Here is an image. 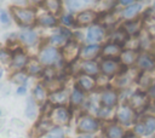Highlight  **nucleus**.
I'll list each match as a JSON object with an SVG mask.
<instances>
[{
	"mask_svg": "<svg viewBox=\"0 0 155 138\" xmlns=\"http://www.w3.org/2000/svg\"><path fill=\"white\" fill-rule=\"evenodd\" d=\"M11 12H12V16L15 17V19L17 21V23L23 25V27L33 25L35 23V21H36L35 11L31 10V8L12 6L11 7Z\"/></svg>",
	"mask_w": 155,
	"mask_h": 138,
	"instance_id": "nucleus-1",
	"label": "nucleus"
},
{
	"mask_svg": "<svg viewBox=\"0 0 155 138\" xmlns=\"http://www.w3.org/2000/svg\"><path fill=\"white\" fill-rule=\"evenodd\" d=\"M48 117L54 125L65 126V125H68V122L70 120V113L65 107L58 105V107L52 108V110L48 114Z\"/></svg>",
	"mask_w": 155,
	"mask_h": 138,
	"instance_id": "nucleus-2",
	"label": "nucleus"
},
{
	"mask_svg": "<svg viewBox=\"0 0 155 138\" xmlns=\"http://www.w3.org/2000/svg\"><path fill=\"white\" fill-rule=\"evenodd\" d=\"M149 105V98L144 92H136L130 97V107L134 111H143Z\"/></svg>",
	"mask_w": 155,
	"mask_h": 138,
	"instance_id": "nucleus-3",
	"label": "nucleus"
},
{
	"mask_svg": "<svg viewBox=\"0 0 155 138\" xmlns=\"http://www.w3.org/2000/svg\"><path fill=\"white\" fill-rule=\"evenodd\" d=\"M98 121L88 115H82L78 122V131L82 133H91L98 130Z\"/></svg>",
	"mask_w": 155,
	"mask_h": 138,
	"instance_id": "nucleus-4",
	"label": "nucleus"
},
{
	"mask_svg": "<svg viewBox=\"0 0 155 138\" xmlns=\"http://www.w3.org/2000/svg\"><path fill=\"white\" fill-rule=\"evenodd\" d=\"M81 50H80V45L76 42V41H68L63 50H62V54H63V58L68 62V63H71L74 62L79 54H80Z\"/></svg>",
	"mask_w": 155,
	"mask_h": 138,
	"instance_id": "nucleus-5",
	"label": "nucleus"
},
{
	"mask_svg": "<svg viewBox=\"0 0 155 138\" xmlns=\"http://www.w3.org/2000/svg\"><path fill=\"white\" fill-rule=\"evenodd\" d=\"M122 63H120L119 61H116L115 58H105L102 63H101V70L104 75L107 76H113L117 73L121 71V65Z\"/></svg>",
	"mask_w": 155,
	"mask_h": 138,
	"instance_id": "nucleus-6",
	"label": "nucleus"
},
{
	"mask_svg": "<svg viewBox=\"0 0 155 138\" xmlns=\"http://www.w3.org/2000/svg\"><path fill=\"white\" fill-rule=\"evenodd\" d=\"M58 51L56 47H52V46H46L44 47L41 51H40V54H39V61L40 63L42 64H46V65H51L53 64L57 58H58Z\"/></svg>",
	"mask_w": 155,
	"mask_h": 138,
	"instance_id": "nucleus-7",
	"label": "nucleus"
},
{
	"mask_svg": "<svg viewBox=\"0 0 155 138\" xmlns=\"http://www.w3.org/2000/svg\"><path fill=\"white\" fill-rule=\"evenodd\" d=\"M116 119L122 125H130L134 120V110L130 105H124L117 110Z\"/></svg>",
	"mask_w": 155,
	"mask_h": 138,
	"instance_id": "nucleus-8",
	"label": "nucleus"
},
{
	"mask_svg": "<svg viewBox=\"0 0 155 138\" xmlns=\"http://www.w3.org/2000/svg\"><path fill=\"white\" fill-rule=\"evenodd\" d=\"M101 103L103 107H107V108L115 107L117 103V92L111 88L104 90L101 94Z\"/></svg>",
	"mask_w": 155,
	"mask_h": 138,
	"instance_id": "nucleus-9",
	"label": "nucleus"
},
{
	"mask_svg": "<svg viewBox=\"0 0 155 138\" xmlns=\"http://www.w3.org/2000/svg\"><path fill=\"white\" fill-rule=\"evenodd\" d=\"M98 15L93 10H84L76 16V23L79 25H87L93 23L97 19Z\"/></svg>",
	"mask_w": 155,
	"mask_h": 138,
	"instance_id": "nucleus-10",
	"label": "nucleus"
},
{
	"mask_svg": "<svg viewBox=\"0 0 155 138\" xmlns=\"http://www.w3.org/2000/svg\"><path fill=\"white\" fill-rule=\"evenodd\" d=\"M12 68L15 70H21L22 68H24L28 63V57L27 54L22 51V50H16V52L12 53Z\"/></svg>",
	"mask_w": 155,
	"mask_h": 138,
	"instance_id": "nucleus-11",
	"label": "nucleus"
},
{
	"mask_svg": "<svg viewBox=\"0 0 155 138\" xmlns=\"http://www.w3.org/2000/svg\"><path fill=\"white\" fill-rule=\"evenodd\" d=\"M137 67L139 69H142V70L150 71V70H153L155 68V58L151 57L148 53L139 54L138 56V59H137Z\"/></svg>",
	"mask_w": 155,
	"mask_h": 138,
	"instance_id": "nucleus-12",
	"label": "nucleus"
},
{
	"mask_svg": "<svg viewBox=\"0 0 155 138\" xmlns=\"http://www.w3.org/2000/svg\"><path fill=\"white\" fill-rule=\"evenodd\" d=\"M121 52H122L121 45L115 44V42H109V44H107V45L102 48V51H101L102 56L105 57V58H116V57H119V56L121 54Z\"/></svg>",
	"mask_w": 155,
	"mask_h": 138,
	"instance_id": "nucleus-13",
	"label": "nucleus"
},
{
	"mask_svg": "<svg viewBox=\"0 0 155 138\" xmlns=\"http://www.w3.org/2000/svg\"><path fill=\"white\" fill-rule=\"evenodd\" d=\"M78 85L81 90L84 91H91L94 88V86L97 85L96 80L92 77V75H88V74H80L79 75V79H78Z\"/></svg>",
	"mask_w": 155,
	"mask_h": 138,
	"instance_id": "nucleus-14",
	"label": "nucleus"
},
{
	"mask_svg": "<svg viewBox=\"0 0 155 138\" xmlns=\"http://www.w3.org/2000/svg\"><path fill=\"white\" fill-rule=\"evenodd\" d=\"M99 52H101L99 45H88V46H85L81 50L80 56L84 61H92L94 57L98 56Z\"/></svg>",
	"mask_w": 155,
	"mask_h": 138,
	"instance_id": "nucleus-15",
	"label": "nucleus"
},
{
	"mask_svg": "<svg viewBox=\"0 0 155 138\" xmlns=\"http://www.w3.org/2000/svg\"><path fill=\"white\" fill-rule=\"evenodd\" d=\"M104 36V29L101 25H92L88 30H87V40L90 42H97L101 41Z\"/></svg>",
	"mask_w": 155,
	"mask_h": 138,
	"instance_id": "nucleus-16",
	"label": "nucleus"
},
{
	"mask_svg": "<svg viewBox=\"0 0 155 138\" xmlns=\"http://www.w3.org/2000/svg\"><path fill=\"white\" fill-rule=\"evenodd\" d=\"M52 121L50 120V117H47V119H41L39 122H38V125L35 126V134L38 136V137H40V136H44L45 133H48L51 130H52Z\"/></svg>",
	"mask_w": 155,
	"mask_h": 138,
	"instance_id": "nucleus-17",
	"label": "nucleus"
},
{
	"mask_svg": "<svg viewBox=\"0 0 155 138\" xmlns=\"http://www.w3.org/2000/svg\"><path fill=\"white\" fill-rule=\"evenodd\" d=\"M137 59H138V54L134 50H125L120 54V61L124 65H131L134 62H137Z\"/></svg>",
	"mask_w": 155,
	"mask_h": 138,
	"instance_id": "nucleus-18",
	"label": "nucleus"
},
{
	"mask_svg": "<svg viewBox=\"0 0 155 138\" xmlns=\"http://www.w3.org/2000/svg\"><path fill=\"white\" fill-rule=\"evenodd\" d=\"M122 28L126 30V33L130 36L138 35L140 29H142V21H130V22H126Z\"/></svg>",
	"mask_w": 155,
	"mask_h": 138,
	"instance_id": "nucleus-19",
	"label": "nucleus"
},
{
	"mask_svg": "<svg viewBox=\"0 0 155 138\" xmlns=\"http://www.w3.org/2000/svg\"><path fill=\"white\" fill-rule=\"evenodd\" d=\"M48 99L51 103L53 104H58V105H62L64 103L68 102V94L64 90H61V91H57V92H52L48 94Z\"/></svg>",
	"mask_w": 155,
	"mask_h": 138,
	"instance_id": "nucleus-20",
	"label": "nucleus"
},
{
	"mask_svg": "<svg viewBox=\"0 0 155 138\" xmlns=\"http://www.w3.org/2000/svg\"><path fill=\"white\" fill-rule=\"evenodd\" d=\"M94 0H67V6L70 11H78L92 5Z\"/></svg>",
	"mask_w": 155,
	"mask_h": 138,
	"instance_id": "nucleus-21",
	"label": "nucleus"
},
{
	"mask_svg": "<svg viewBox=\"0 0 155 138\" xmlns=\"http://www.w3.org/2000/svg\"><path fill=\"white\" fill-rule=\"evenodd\" d=\"M101 67H98V64L93 61H84L81 63V70L82 73L85 74H88V75H97L98 71H99Z\"/></svg>",
	"mask_w": 155,
	"mask_h": 138,
	"instance_id": "nucleus-22",
	"label": "nucleus"
},
{
	"mask_svg": "<svg viewBox=\"0 0 155 138\" xmlns=\"http://www.w3.org/2000/svg\"><path fill=\"white\" fill-rule=\"evenodd\" d=\"M128 36H130V35L126 33V30H125L124 28H120V29L115 30V31L111 34L110 40H111V42H115V44H119V45L122 46V45L127 41Z\"/></svg>",
	"mask_w": 155,
	"mask_h": 138,
	"instance_id": "nucleus-23",
	"label": "nucleus"
},
{
	"mask_svg": "<svg viewBox=\"0 0 155 138\" xmlns=\"http://www.w3.org/2000/svg\"><path fill=\"white\" fill-rule=\"evenodd\" d=\"M45 87H46V90L50 93L61 91V90H63V80H59V79H56V77L50 79V80H46Z\"/></svg>",
	"mask_w": 155,
	"mask_h": 138,
	"instance_id": "nucleus-24",
	"label": "nucleus"
},
{
	"mask_svg": "<svg viewBox=\"0 0 155 138\" xmlns=\"http://www.w3.org/2000/svg\"><path fill=\"white\" fill-rule=\"evenodd\" d=\"M107 138H124V130L117 125H110L105 128Z\"/></svg>",
	"mask_w": 155,
	"mask_h": 138,
	"instance_id": "nucleus-25",
	"label": "nucleus"
},
{
	"mask_svg": "<svg viewBox=\"0 0 155 138\" xmlns=\"http://www.w3.org/2000/svg\"><path fill=\"white\" fill-rule=\"evenodd\" d=\"M44 5L48 12L52 15H58L62 8V1L61 0H44Z\"/></svg>",
	"mask_w": 155,
	"mask_h": 138,
	"instance_id": "nucleus-26",
	"label": "nucleus"
},
{
	"mask_svg": "<svg viewBox=\"0 0 155 138\" xmlns=\"http://www.w3.org/2000/svg\"><path fill=\"white\" fill-rule=\"evenodd\" d=\"M19 39H21L24 44H27V45H34V44L36 42V40H38V36H36V34H35L34 31H31V30H25V31H22V33L19 34Z\"/></svg>",
	"mask_w": 155,
	"mask_h": 138,
	"instance_id": "nucleus-27",
	"label": "nucleus"
},
{
	"mask_svg": "<svg viewBox=\"0 0 155 138\" xmlns=\"http://www.w3.org/2000/svg\"><path fill=\"white\" fill-rule=\"evenodd\" d=\"M25 116L29 119H35L38 116V107L34 102L33 98H29L27 100V107H25Z\"/></svg>",
	"mask_w": 155,
	"mask_h": 138,
	"instance_id": "nucleus-28",
	"label": "nucleus"
},
{
	"mask_svg": "<svg viewBox=\"0 0 155 138\" xmlns=\"http://www.w3.org/2000/svg\"><path fill=\"white\" fill-rule=\"evenodd\" d=\"M140 8H142L140 4H131V6H128V7L125 8V11H124L122 15H124L125 18L132 19L133 17H136L138 15V12L140 11Z\"/></svg>",
	"mask_w": 155,
	"mask_h": 138,
	"instance_id": "nucleus-29",
	"label": "nucleus"
},
{
	"mask_svg": "<svg viewBox=\"0 0 155 138\" xmlns=\"http://www.w3.org/2000/svg\"><path fill=\"white\" fill-rule=\"evenodd\" d=\"M27 71L29 73V74H31V75H36V74H40V73H42L44 70H42V68H41V64L36 61V59H30V61H28V63H27Z\"/></svg>",
	"mask_w": 155,
	"mask_h": 138,
	"instance_id": "nucleus-30",
	"label": "nucleus"
},
{
	"mask_svg": "<svg viewBox=\"0 0 155 138\" xmlns=\"http://www.w3.org/2000/svg\"><path fill=\"white\" fill-rule=\"evenodd\" d=\"M70 102L74 105H80L84 102V92H82V90L79 86H76L73 90L71 96H70Z\"/></svg>",
	"mask_w": 155,
	"mask_h": 138,
	"instance_id": "nucleus-31",
	"label": "nucleus"
},
{
	"mask_svg": "<svg viewBox=\"0 0 155 138\" xmlns=\"http://www.w3.org/2000/svg\"><path fill=\"white\" fill-rule=\"evenodd\" d=\"M38 22L44 27H53L57 24V19L52 15H42L41 17H39Z\"/></svg>",
	"mask_w": 155,
	"mask_h": 138,
	"instance_id": "nucleus-32",
	"label": "nucleus"
},
{
	"mask_svg": "<svg viewBox=\"0 0 155 138\" xmlns=\"http://www.w3.org/2000/svg\"><path fill=\"white\" fill-rule=\"evenodd\" d=\"M34 97L39 103H42L46 99V87L42 85H36L34 88Z\"/></svg>",
	"mask_w": 155,
	"mask_h": 138,
	"instance_id": "nucleus-33",
	"label": "nucleus"
},
{
	"mask_svg": "<svg viewBox=\"0 0 155 138\" xmlns=\"http://www.w3.org/2000/svg\"><path fill=\"white\" fill-rule=\"evenodd\" d=\"M138 80H139V85L142 86V87H144V88H150V86L153 85L151 84V76L147 73V70H144L140 75H139V77H138Z\"/></svg>",
	"mask_w": 155,
	"mask_h": 138,
	"instance_id": "nucleus-34",
	"label": "nucleus"
},
{
	"mask_svg": "<svg viewBox=\"0 0 155 138\" xmlns=\"http://www.w3.org/2000/svg\"><path fill=\"white\" fill-rule=\"evenodd\" d=\"M144 127H145V134H151L155 132V117L154 116H148L143 121Z\"/></svg>",
	"mask_w": 155,
	"mask_h": 138,
	"instance_id": "nucleus-35",
	"label": "nucleus"
},
{
	"mask_svg": "<svg viewBox=\"0 0 155 138\" xmlns=\"http://www.w3.org/2000/svg\"><path fill=\"white\" fill-rule=\"evenodd\" d=\"M116 0H98V6L102 11H109L115 6Z\"/></svg>",
	"mask_w": 155,
	"mask_h": 138,
	"instance_id": "nucleus-36",
	"label": "nucleus"
},
{
	"mask_svg": "<svg viewBox=\"0 0 155 138\" xmlns=\"http://www.w3.org/2000/svg\"><path fill=\"white\" fill-rule=\"evenodd\" d=\"M11 80H12V82H15V84L22 85V84H25V81H27V75H25L24 73L19 71V70H17V71L11 76Z\"/></svg>",
	"mask_w": 155,
	"mask_h": 138,
	"instance_id": "nucleus-37",
	"label": "nucleus"
},
{
	"mask_svg": "<svg viewBox=\"0 0 155 138\" xmlns=\"http://www.w3.org/2000/svg\"><path fill=\"white\" fill-rule=\"evenodd\" d=\"M10 61H12V54L5 50H0V63L1 64H8Z\"/></svg>",
	"mask_w": 155,
	"mask_h": 138,
	"instance_id": "nucleus-38",
	"label": "nucleus"
},
{
	"mask_svg": "<svg viewBox=\"0 0 155 138\" xmlns=\"http://www.w3.org/2000/svg\"><path fill=\"white\" fill-rule=\"evenodd\" d=\"M116 22V17L114 15H111L110 12H107L103 16V24L104 25H113Z\"/></svg>",
	"mask_w": 155,
	"mask_h": 138,
	"instance_id": "nucleus-39",
	"label": "nucleus"
},
{
	"mask_svg": "<svg viewBox=\"0 0 155 138\" xmlns=\"http://www.w3.org/2000/svg\"><path fill=\"white\" fill-rule=\"evenodd\" d=\"M65 40H67V38H64L62 34H57V35H53V36H51V39H50L51 44H53V45H58V46L63 45Z\"/></svg>",
	"mask_w": 155,
	"mask_h": 138,
	"instance_id": "nucleus-40",
	"label": "nucleus"
},
{
	"mask_svg": "<svg viewBox=\"0 0 155 138\" xmlns=\"http://www.w3.org/2000/svg\"><path fill=\"white\" fill-rule=\"evenodd\" d=\"M62 137H63V131H62V128H59V127L52 128V130L48 132V138H62Z\"/></svg>",
	"mask_w": 155,
	"mask_h": 138,
	"instance_id": "nucleus-41",
	"label": "nucleus"
},
{
	"mask_svg": "<svg viewBox=\"0 0 155 138\" xmlns=\"http://www.w3.org/2000/svg\"><path fill=\"white\" fill-rule=\"evenodd\" d=\"M134 132L138 133V134H145V127H144V123H143V122L137 123L136 127H134Z\"/></svg>",
	"mask_w": 155,
	"mask_h": 138,
	"instance_id": "nucleus-42",
	"label": "nucleus"
},
{
	"mask_svg": "<svg viewBox=\"0 0 155 138\" xmlns=\"http://www.w3.org/2000/svg\"><path fill=\"white\" fill-rule=\"evenodd\" d=\"M0 22H2L4 24H7L10 22V17L5 11H0Z\"/></svg>",
	"mask_w": 155,
	"mask_h": 138,
	"instance_id": "nucleus-43",
	"label": "nucleus"
},
{
	"mask_svg": "<svg viewBox=\"0 0 155 138\" xmlns=\"http://www.w3.org/2000/svg\"><path fill=\"white\" fill-rule=\"evenodd\" d=\"M62 22H63V24H65V25H71V24H73L71 16H63V17H62Z\"/></svg>",
	"mask_w": 155,
	"mask_h": 138,
	"instance_id": "nucleus-44",
	"label": "nucleus"
},
{
	"mask_svg": "<svg viewBox=\"0 0 155 138\" xmlns=\"http://www.w3.org/2000/svg\"><path fill=\"white\" fill-rule=\"evenodd\" d=\"M59 30H61V34H62L64 38H67V39H68V38H70V36H71V33H70L68 29H65V28H61Z\"/></svg>",
	"mask_w": 155,
	"mask_h": 138,
	"instance_id": "nucleus-45",
	"label": "nucleus"
},
{
	"mask_svg": "<svg viewBox=\"0 0 155 138\" xmlns=\"http://www.w3.org/2000/svg\"><path fill=\"white\" fill-rule=\"evenodd\" d=\"M149 96L150 97H153V98H155V82L150 86V88H149Z\"/></svg>",
	"mask_w": 155,
	"mask_h": 138,
	"instance_id": "nucleus-46",
	"label": "nucleus"
},
{
	"mask_svg": "<svg viewBox=\"0 0 155 138\" xmlns=\"http://www.w3.org/2000/svg\"><path fill=\"white\" fill-rule=\"evenodd\" d=\"M25 92H27V88L24 86H19L18 90H17V93L18 94H25Z\"/></svg>",
	"mask_w": 155,
	"mask_h": 138,
	"instance_id": "nucleus-47",
	"label": "nucleus"
},
{
	"mask_svg": "<svg viewBox=\"0 0 155 138\" xmlns=\"http://www.w3.org/2000/svg\"><path fill=\"white\" fill-rule=\"evenodd\" d=\"M149 34H151L155 38V24H153L151 27H149Z\"/></svg>",
	"mask_w": 155,
	"mask_h": 138,
	"instance_id": "nucleus-48",
	"label": "nucleus"
},
{
	"mask_svg": "<svg viewBox=\"0 0 155 138\" xmlns=\"http://www.w3.org/2000/svg\"><path fill=\"white\" fill-rule=\"evenodd\" d=\"M124 138H138L134 133H132V132H128V133H126V136H124Z\"/></svg>",
	"mask_w": 155,
	"mask_h": 138,
	"instance_id": "nucleus-49",
	"label": "nucleus"
},
{
	"mask_svg": "<svg viewBox=\"0 0 155 138\" xmlns=\"http://www.w3.org/2000/svg\"><path fill=\"white\" fill-rule=\"evenodd\" d=\"M119 1H120L122 5H131L134 0H119Z\"/></svg>",
	"mask_w": 155,
	"mask_h": 138,
	"instance_id": "nucleus-50",
	"label": "nucleus"
},
{
	"mask_svg": "<svg viewBox=\"0 0 155 138\" xmlns=\"http://www.w3.org/2000/svg\"><path fill=\"white\" fill-rule=\"evenodd\" d=\"M34 4H41V2H44V0H31Z\"/></svg>",
	"mask_w": 155,
	"mask_h": 138,
	"instance_id": "nucleus-51",
	"label": "nucleus"
},
{
	"mask_svg": "<svg viewBox=\"0 0 155 138\" xmlns=\"http://www.w3.org/2000/svg\"><path fill=\"white\" fill-rule=\"evenodd\" d=\"M1 76H2V69L0 68V77H1Z\"/></svg>",
	"mask_w": 155,
	"mask_h": 138,
	"instance_id": "nucleus-52",
	"label": "nucleus"
},
{
	"mask_svg": "<svg viewBox=\"0 0 155 138\" xmlns=\"http://www.w3.org/2000/svg\"><path fill=\"white\" fill-rule=\"evenodd\" d=\"M0 115H1V111H0Z\"/></svg>",
	"mask_w": 155,
	"mask_h": 138,
	"instance_id": "nucleus-53",
	"label": "nucleus"
}]
</instances>
